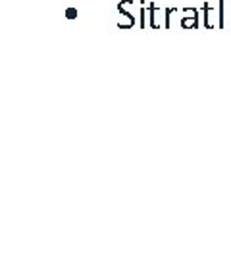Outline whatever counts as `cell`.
Wrapping results in <instances>:
<instances>
[{
	"label": "cell",
	"mask_w": 231,
	"mask_h": 259,
	"mask_svg": "<svg viewBox=\"0 0 231 259\" xmlns=\"http://www.w3.org/2000/svg\"><path fill=\"white\" fill-rule=\"evenodd\" d=\"M183 18H199V10L197 8H183Z\"/></svg>",
	"instance_id": "7"
},
{
	"label": "cell",
	"mask_w": 231,
	"mask_h": 259,
	"mask_svg": "<svg viewBox=\"0 0 231 259\" xmlns=\"http://www.w3.org/2000/svg\"><path fill=\"white\" fill-rule=\"evenodd\" d=\"M66 18L68 20H77V8H68L66 10Z\"/></svg>",
	"instance_id": "8"
},
{
	"label": "cell",
	"mask_w": 231,
	"mask_h": 259,
	"mask_svg": "<svg viewBox=\"0 0 231 259\" xmlns=\"http://www.w3.org/2000/svg\"><path fill=\"white\" fill-rule=\"evenodd\" d=\"M224 8H226V0H218V27L220 29H224V27H228L226 23V16H224Z\"/></svg>",
	"instance_id": "5"
},
{
	"label": "cell",
	"mask_w": 231,
	"mask_h": 259,
	"mask_svg": "<svg viewBox=\"0 0 231 259\" xmlns=\"http://www.w3.org/2000/svg\"><path fill=\"white\" fill-rule=\"evenodd\" d=\"M135 27V16L131 12H120V20H118V29L128 31Z\"/></svg>",
	"instance_id": "2"
},
{
	"label": "cell",
	"mask_w": 231,
	"mask_h": 259,
	"mask_svg": "<svg viewBox=\"0 0 231 259\" xmlns=\"http://www.w3.org/2000/svg\"><path fill=\"white\" fill-rule=\"evenodd\" d=\"M176 12H178V8H166V10H164V14H166V16H164V18H166V23H164V25H166V29L172 27V14H176Z\"/></svg>",
	"instance_id": "6"
},
{
	"label": "cell",
	"mask_w": 231,
	"mask_h": 259,
	"mask_svg": "<svg viewBox=\"0 0 231 259\" xmlns=\"http://www.w3.org/2000/svg\"><path fill=\"white\" fill-rule=\"evenodd\" d=\"M203 14H205L206 29H214V27L218 25V23H216V10L210 6V2H205V4H203Z\"/></svg>",
	"instance_id": "1"
},
{
	"label": "cell",
	"mask_w": 231,
	"mask_h": 259,
	"mask_svg": "<svg viewBox=\"0 0 231 259\" xmlns=\"http://www.w3.org/2000/svg\"><path fill=\"white\" fill-rule=\"evenodd\" d=\"M160 14V8L154 6V2H149V18H151V27L153 29H160V22H158V16Z\"/></svg>",
	"instance_id": "3"
},
{
	"label": "cell",
	"mask_w": 231,
	"mask_h": 259,
	"mask_svg": "<svg viewBox=\"0 0 231 259\" xmlns=\"http://www.w3.org/2000/svg\"><path fill=\"white\" fill-rule=\"evenodd\" d=\"M181 29L189 31V29H199V18H181L180 22Z\"/></svg>",
	"instance_id": "4"
}]
</instances>
